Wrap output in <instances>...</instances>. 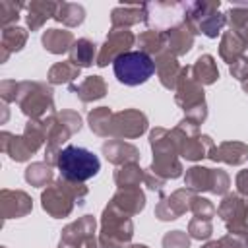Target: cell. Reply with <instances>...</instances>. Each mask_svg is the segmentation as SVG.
Instances as JSON below:
<instances>
[{"label":"cell","instance_id":"1","mask_svg":"<svg viewBox=\"0 0 248 248\" xmlns=\"http://www.w3.org/2000/svg\"><path fill=\"white\" fill-rule=\"evenodd\" d=\"M56 169L60 170V176L64 180L85 182L99 172L101 163H99V157L91 153L89 149L68 145L60 149L58 159H56Z\"/></svg>","mask_w":248,"mask_h":248},{"label":"cell","instance_id":"2","mask_svg":"<svg viewBox=\"0 0 248 248\" xmlns=\"http://www.w3.org/2000/svg\"><path fill=\"white\" fill-rule=\"evenodd\" d=\"M85 194H87V188L83 186V182H70V180L60 178L48 184L46 190L41 194L43 209L50 213L52 217H66L70 215L74 202L81 203Z\"/></svg>","mask_w":248,"mask_h":248},{"label":"cell","instance_id":"3","mask_svg":"<svg viewBox=\"0 0 248 248\" xmlns=\"http://www.w3.org/2000/svg\"><path fill=\"white\" fill-rule=\"evenodd\" d=\"M134 225L128 213L118 209L114 203H108L103 211L101 221V236L99 244L103 248H126L132 240Z\"/></svg>","mask_w":248,"mask_h":248},{"label":"cell","instance_id":"4","mask_svg":"<svg viewBox=\"0 0 248 248\" xmlns=\"http://www.w3.org/2000/svg\"><path fill=\"white\" fill-rule=\"evenodd\" d=\"M112 68H114V76L120 83L124 85H140V83H145L153 72H155V60L141 52V50H130V52H124L122 56H118L114 62H112Z\"/></svg>","mask_w":248,"mask_h":248},{"label":"cell","instance_id":"5","mask_svg":"<svg viewBox=\"0 0 248 248\" xmlns=\"http://www.w3.org/2000/svg\"><path fill=\"white\" fill-rule=\"evenodd\" d=\"M17 105L29 120H41L46 112H52V89L37 81H21L17 93Z\"/></svg>","mask_w":248,"mask_h":248},{"label":"cell","instance_id":"6","mask_svg":"<svg viewBox=\"0 0 248 248\" xmlns=\"http://www.w3.org/2000/svg\"><path fill=\"white\" fill-rule=\"evenodd\" d=\"M217 213L223 217L227 229L231 234L238 236V238H248V223H246V215H248V196L242 194H229L225 196V200L221 202Z\"/></svg>","mask_w":248,"mask_h":248},{"label":"cell","instance_id":"7","mask_svg":"<svg viewBox=\"0 0 248 248\" xmlns=\"http://www.w3.org/2000/svg\"><path fill=\"white\" fill-rule=\"evenodd\" d=\"M93 232H95V219L91 215H83L79 221L68 225L62 231L58 248H103L101 244H97Z\"/></svg>","mask_w":248,"mask_h":248},{"label":"cell","instance_id":"8","mask_svg":"<svg viewBox=\"0 0 248 248\" xmlns=\"http://www.w3.org/2000/svg\"><path fill=\"white\" fill-rule=\"evenodd\" d=\"M136 43V35L126 29V27H112L99 56H97V66H107L108 62H114L118 56L124 52H130L128 48Z\"/></svg>","mask_w":248,"mask_h":248},{"label":"cell","instance_id":"9","mask_svg":"<svg viewBox=\"0 0 248 248\" xmlns=\"http://www.w3.org/2000/svg\"><path fill=\"white\" fill-rule=\"evenodd\" d=\"M147 118L140 110H122L112 114L110 122V136L118 138H138L145 132Z\"/></svg>","mask_w":248,"mask_h":248},{"label":"cell","instance_id":"10","mask_svg":"<svg viewBox=\"0 0 248 248\" xmlns=\"http://www.w3.org/2000/svg\"><path fill=\"white\" fill-rule=\"evenodd\" d=\"M176 103L180 107H184V110L203 103V89L194 79L192 66L182 68V72H180V78H178V83H176Z\"/></svg>","mask_w":248,"mask_h":248},{"label":"cell","instance_id":"11","mask_svg":"<svg viewBox=\"0 0 248 248\" xmlns=\"http://www.w3.org/2000/svg\"><path fill=\"white\" fill-rule=\"evenodd\" d=\"M165 33V45H167V50L172 54V56H180L184 52H188L192 48V43H194V35L196 31L182 19L180 23H174L172 27H169Z\"/></svg>","mask_w":248,"mask_h":248},{"label":"cell","instance_id":"12","mask_svg":"<svg viewBox=\"0 0 248 248\" xmlns=\"http://www.w3.org/2000/svg\"><path fill=\"white\" fill-rule=\"evenodd\" d=\"M194 194L190 188L184 190H176L174 194H170L169 198H163L159 202V205L155 207V215L163 221H170L176 219L178 215H182L186 209H190V202H192Z\"/></svg>","mask_w":248,"mask_h":248},{"label":"cell","instance_id":"13","mask_svg":"<svg viewBox=\"0 0 248 248\" xmlns=\"http://www.w3.org/2000/svg\"><path fill=\"white\" fill-rule=\"evenodd\" d=\"M0 200H2V215H4V219L23 217L33 207L31 198L21 190H2L0 192Z\"/></svg>","mask_w":248,"mask_h":248},{"label":"cell","instance_id":"14","mask_svg":"<svg viewBox=\"0 0 248 248\" xmlns=\"http://www.w3.org/2000/svg\"><path fill=\"white\" fill-rule=\"evenodd\" d=\"M155 70L159 74L161 83L167 89H176V83H178V78H180V72H182V68L176 62V56H172L167 48L161 50L155 56Z\"/></svg>","mask_w":248,"mask_h":248},{"label":"cell","instance_id":"15","mask_svg":"<svg viewBox=\"0 0 248 248\" xmlns=\"http://www.w3.org/2000/svg\"><path fill=\"white\" fill-rule=\"evenodd\" d=\"M103 153L114 165L136 163L138 157H140V151L132 143H126L122 140H108V141H105L103 143Z\"/></svg>","mask_w":248,"mask_h":248},{"label":"cell","instance_id":"16","mask_svg":"<svg viewBox=\"0 0 248 248\" xmlns=\"http://www.w3.org/2000/svg\"><path fill=\"white\" fill-rule=\"evenodd\" d=\"M209 159L223 161L229 165H240L248 159V145L240 141H225L219 147H213L209 153Z\"/></svg>","mask_w":248,"mask_h":248},{"label":"cell","instance_id":"17","mask_svg":"<svg viewBox=\"0 0 248 248\" xmlns=\"http://www.w3.org/2000/svg\"><path fill=\"white\" fill-rule=\"evenodd\" d=\"M110 203H114L118 209H122L128 215H136V213H140L143 209L145 196H143V192L140 188H120L114 194Z\"/></svg>","mask_w":248,"mask_h":248},{"label":"cell","instance_id":"18","mask_svg":"<svg viewBox=\"0 0 248 248\" xmlns=\"http://www.w3.org/2000/svg\"><path fill=\"white\" fill-rule=\"evenodd\" d=\"M147 17V12H145V4H124V6H118L112 10L110 14V21H112V27H130L134 23H140V21H145Z\"/></svg>","mask_w":248,"mask_h":248},{"label":"cell","instance_id":"19","mask_svg":"<svg viewBox=\"0 0 248 248\" xmlns=\"http://www.w3.org/2000/svg\"><path fill=\"white\" fill-rule=\"evenodd\" d=\"M27 8V25L31 31L43 27V23L48 17H54L58 4L56 2H46V0H33L31 4L25 6Z\"/></svg>","mask_w":248,"mask_h":248},{"label":"cell","instance_id":"20","mask_svg":"<svg viewBox=\"0 0 248 248\" xmlns=\"http://www.w3.org/2000/svg\"><path fill=\"white\" fill-rule=\"evenodd\" d=\"M244 46H246V45H244L242 37H240L236 31L229 29V31H225L223 37H221L219 54H221V58H223L225 62L234 64L240 56H244V54H242V52H244Z\"/></svg>","mask_w":248,"mask_h":248},{"label":"cell","instance_id":"21","mask_svg":"<svg viewBox=\"0 0 248 248\" xmlns=\"http://www.w3.org/2000/svg\"><path fill=\"white\" fill-rule=\"evenodd\" d=\"M74 35L72 31H62V29H46L43 33V45L48 52L52 54H62V52H70L72 45H74Z\"/></svg>","mask_w":248,"mask_h":248},{"label":"cell","instance_id":"22","mask_svg":"<svg viewBox=\"0 0 248 248\" xmlns=\"http://www.w3.org/2000/svg\"><path fill=\"white\" fill-rule=\"evenodd\" d=\"M27 41V31L23 27H17V25H10V27H4L2 29V62L8 60L10 52H16V50H21L23 45Z\"/></svg>","mask_w":248,"mask_h":248},{"label":"cell","instance_id":"23","mask_svg":"<svg viewBox=\"0 0 248 248\" xmlns=\"http://www.w3.org/2000/svg\"><path fill=\"white\" fill-rule=\"evenodd\" d=\"M72 91H76L83 103H89V101L101 99L107 93V85L101 76H89L79 85H72Z\"/></svg>","mask_w":248,"mask_h":248},{"label":"cell","instance_id":"24","mask_svg":"<svg viewBox=\"0 0 248 248\" xmlns=\"http://www.w3.org/2000/svg\"><path fill=\"white\" fill-rule=\"evenodd\" d=\"M95 43H91L89 39H78L72 48H70V62L78 68H85V66H91L95 60Z\"/></svg>","mask_w":248,"mask_h":248},{"label":"cell","instance_id":"25","mask_svg":"<svg viewBox=\"0 0 248 248\" xmlns=\"http://www.w3.org/2000/svg\"><path fill=\"white\" fill-rule=\"evenodd\" d=\"M192 76L194 79L200 83V85H207V83H213L217 78H219V70L215 66V60L213 56L209 54H203L196 60V64L192 66Z\"/></svg>","mask_w":248,"mask_h":248},{"label":"cell","instance_id":"26","mask_svg":"<svg viewBox=\"0 0 248 248\" xmlns=\"http://www.w3.org/2000/svg\"><path fill=\"white\" fill-rule=\"evenodd\" d=\"M143 174L145 172L136 163H128L114 172V182L118 184V188H138L143 180Z\"/></svg>","mask_w":248,"mask_h":248},{"label":"cell","instance_id":"27","mask_svg":"<svg viewBox=\"0 0 248 248\" xmlns=\"http://www.w3.org/2000/svg\"><path fill=\"white\" fill-rule=\"evenodd\" d=\"M85 17V10L79 4H72V2H62L58 4V10L54 14V19L68 25V27H76L83 21Z\"/></svg>","mask_w":248,"mask_h":248},{"label":"cell","instance_id":"28","mask_svg":"<svg viewBox=\"0 0 248 248\" xmlns=\"http://www.w3.org/2000/svg\"><path fill=\"white\" fill-rule=\"evenodd\" d=\"M138 45H140V50L141 52H145V54H159L161 50H165L167 48V45H165V33L163 31H153V29H147V31H143L138 39Z\"/></svg>","mask_w":248,"mask_h":248},{"label":"cell","instance_id":"29","mask_svg":"<svg viewBox=\"0 0 248 248\" xmlns=\"http://www.w3.org/2000/svg\"><path fill=\"white\" fill-rule=\"evenodd\" d=\"M186 186L190 190H209L211 192V182H213V170L205 167H192L186 170Z\"/></svg>","mask_w":248,"mask_h":248},{"label":"cell","instance_id":"30","mask_svg":"<svg viewBox=\"0 0 248 248\" xmlns=\"http://www.w3.org/2000/svg\"><path fill=\"white\" fill-rule=\"evenodd\" d=\"M79 70L78 66H74L70 60L66 62H56L50 70H48V81L50 83H70L72 79L79 78Z\"/></svg>","mask_w":248,"mask_h":248},{"label":"cell","instance_id":"31","mask_svg":"<svg viewBox=\"0 0 248 248\" xmlns=\"http://www.w3.org/2000/svg\"><path fill=\"white\" fill-rule=\"evenodd\" d=\"M25 180L31 186H46L52 180V165H48V163H31L25 169Z\"/></svg>","mask_w":248,"mask_h":248},{"label":"cell","instance_id":"32","mask_svg":"<svg viewBox=\"0 0 248 248\" xmlns=\"http://www.w3.org/2000/svg\"><path fill=\"white\" fill-rule=\"evenodd\" d=\"M110 122H112V112L107 107H99L93 112H89V126L99 136H110Z\"/></svg>","mask_w":248,"mask_h":248},{"label":"cell","instance_id":"33","mask_svg":"<svg viewBox=\"0 0 248 248\" xmlns=\"http://www.w3.org/2000/svg\"><path fill=\"white\" fill-rule=\"evenodd\" d=\"M227 21H229L231 29L236 31L238 35L242 31H246L248 29V4H234L227 12Z\"/></svg>","mask_w":248,"mask_h":248},{"label":"cell","instance_id":"34","mask_svg":"<svg viewBox=\"0 0 248 248\" xmlns=\"http://www.w3.org/2000/svg\"><path fill=\"white\" fill-rule=\"evenodd\" d=\"M225 23H227V16L215 12V14L207 16V17L198 25V33H203V35H207V37L213 39V37H217V35L221 33V29H223Z\"/></svg>","mask_w":248,"mask_h":248},{"label":"cell","instance_id":"35","mask_svg":"<svg viewBox=\"0 0 248 248\" xmlns=\"http://www.w3.org/2000/svg\"><path fill=\"white\" fill-rule=\"evenodd\" d=\"M23 4L21 2H12V0H2L0 2V19H2V27H10L14 21H17L19 12H21Z\"/></svg>","mask_w":248,"mask_h":248},{"label":"cell","instance_id":"36","mask_svg":"<svg viewBox=\"0 0 248 248\" xmlns=\"http://www.w3.org/2000/svg\"><path fill=\"white\" fill-rule=\"evenodd\" d=\"M188 232L192 238H209L211 232H213V227H211V221L209 219H202V217H194L188 225Z\"/></svg>","mask_w":248,"mask_h":248},{"label":"cell","instance_id":"37","mask_svg":"<svg viewBox=\"0 0 248 248\" xmlns=\"http://www.w3.org/2000/svg\"><path fill=\"white\" fill-rule=\"evenodd\" d=\"M190 209L194 211L196 217H202V219H211V217L215 215V211H217L209 200L200 198V196H194V198H192V202H190Z\"/></svg>","mask_w":248,"mask_h":248},{"label":"cell","instance_id":"38","mask_svg":"<svg viewBox=\"0 0 248 248\" xmlns=\"http://www.w3.org/2000/svg\"><path fill=\"white\" fill-rule=\"evenodd\" d=\"M163 246L165 248H188L190 246V238L182 231H172V232H167L165 234Z\"/></svg>","mask_w":248,"mask_h":248},{"label":"cell","instance_id":"39","mask_svg":"<svg viewBox=\"0 0 248 248\" xmlns=\"http://www.w3.org/2000/svg\"><path fill=\"white\" fill-rule=\"evenodd\" d=\"M17 93H19V83L12 81V79H4L0 83V97L6 101V103H12V101H17Z\"/></svg>","mask_w":248,"mask_h":248},{"label":"cell","instance_id":"40","mask_svg":"<svg viewBox=\"0 0 248 248\" xmlns=\"http://www.w3.org/2000/svg\"><path fill=\"white\" fill-rule=\"evenodd\" d=\"M203 248H244V242H242V238H238L234 234H229V236H223L221 240L207 242Z\"/></svg>","mask_w":248,"mask_h":248},{"label":"cell","instance_id":"41","mask_svg":"<svg viewBox=\"0 0 248 248\" xmlns=\"http://www.w3.org/2000/svg\"><path fill=\"white\" fill-rule=\"evenodd\" d=\"M229 190V176L225 170H213V182H211V192L213 194H225Z\"/></svg>","mask_w":248,"mask_h":248},{"label":"cell","instance_id":"42","mask_svg":"<svg viewBox=\"0 0 248 248\" xmlns=\"http://www.w3.org/2000/svg\"><path fill=\"white\" fill-rule=\"evenodd\" d=\"M231 74L240 81L248 79V56H240L234 64H231Z\"/></svg>","mask_w":248,"mask_h":248},{"label":"cell","instance_id":"43","mask_svg":"<svg viewBox=\"0 0 248 248\" xmlns=\"http://www.w3.org/2000/svg\"><path fill=\"white\" fill-rule=\"evenodd\" d=\"M236 186H238V194L248 196V170H240L236 174Z\"/></svg>","mask_w":248,"mask_h":248},{"label":"cell","instance_id":"44","mask_svg":"<svg viewBox=\"0 0 248 248\" xmlns=\"http://www.w3.org/2000/svg\"><path fill=\"white\" fill-rule=\"evenodd\" d=\"M130 248H147V246H143V244H136V246H130Z\"/></svg>","mask_w":248,"mask_h":248},{"label":"cell","instance_id":"45","mask_svg":"<svg viewBox=\"0 0 248 248\" xmlns=\"http://www.w3.org/2000/svg\"><path fill=\"white\" fill-rule=\"evenodd\" d=\"M246 246H248V238H246Z\"/></svg>","mask_w":248,"mask_h":248},{"label":"cell","instance_id":"46","mask_svg":"<svg viewBox=\"0 0 248 248\" xmlns=\"http://www.w3.org/2000/svg\"><path fill=\"white\" fill-rule=\"evenodd\" d=\"M2 248H6V246H2Z\"/></svg>","mask_w":248,"mask_h":248}]
</instances>
